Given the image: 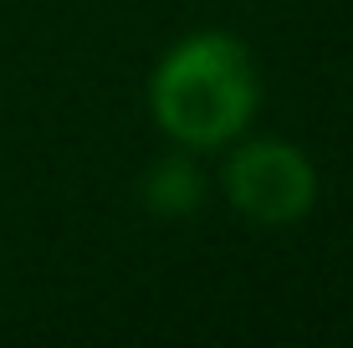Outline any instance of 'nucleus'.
I'll list each match as a JSON object with an SVG mask.
<instances>
[{"mask_svg": "<svg viewBox=\"0 0 353 348\" xmlns=\"http://www.w3.org/2000/svg\"><path fill=\"white\" fill-rule=\"evenodd\" d=\"M261 103V77L251 52L225 31H194L169 46L149 77V113L169 143L185 154H210L251 128Z\"/></svg>", "mask_w": 353, "mask_h": 348, "instance_id": "f257e3e1", "label": "nucleus"}, {"mask_svg": "<svg viewBox=\"0 0 353 348\" xmlns=\"http://www.w3.org/2000/svg\"><path fill=\"white\" fill-rule=\"evenodd\" d=\"M221 185H225V200L236 205V215H246L251 225H292L318 200L312 159L297 143H282V139L236 143Z\"/></svg>", "mask_w": 353, "mask_h": 348, "instance_id": "f03ea898", "label": "nucleus"}, {"mask_svg": "<svg viewBox=\"0 0 353 348\" xmlns=\"http://www.w3.org/2000/svg\"><path fill=\"white\" fill-rule=\"evenodd\" d=\"M200 200H205V174L194 170L185 154H169V159H159L149 174H143V205L154 215L179 221V215H190Z\"/></svg>", "mask_w": 353, "mask_h": 348, "instance_id": "7ed1b4c3", "label": "nucleus"}]
</instances>
